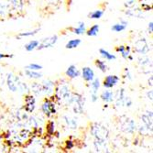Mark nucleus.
<instances>
[{
    "label": "nucleus",
    "instance_id": "nucleus-34",
    "mask_svg": "<svg viewBox=\"0 0 153 153\" xmlns=\"http://www.w3.org/2000/svg\"><path fill=\"white\" fill-rule=\"evenodd\" d=\"M141 7L144 11H150L151 10V6H149L147 3H142L141 4Z\"/></svg>",
    "mask_w": 153,
    "mask_h": 153
},
{
    "label": "nucleus",
    "instance_id": "nucleus-1",
    "mask_svg": "<svg viewBox=\"0 0 153 153\" xmlns=\"http://www.w3.org/2000/svg\"><path fill=\"white\" fill-rule=\"evenodd\" d=\"M91 133L97 140L105 141L109 137L108 129L100 123H94L91 127Z\"/></svg>",
    "mask_w": 153,
    "mask_h": 153
},
{
    "label": "nucleus",
    "instance_id": "nucleus-10",
    "mask_svg": "<svg viewBox=\"0 0 153 153\" xmlns=\"http://www.w3.org/2000/svg\"><path fill=\"white\" fill-rule=\"evenodd\" d=\"M82 76L86 82H92L94 79V72L90 67H83L82 70Z\"/></svg>",
    "mask_w": 153,
    "mask_h": 153
},
{
    "label": "nucleus",
    "instance_id": "nucleus-32",
    "mask_svg": "<svg viewBox=\"0 0 153 153\" xmlns=\"http://www.w3.org/2000/svg\"><path fill=\"white\" fill-rule=\"evenodd\" d=\"M130 51H131V48L129 46H126V49H125V51L121 53L122 57L124 59H128V57L130 55Z\"/></svg>",
    "mask_w": 153,
    "mask_h": 153
},
{
    "label": "nucleus",
    "instance_id": "nucleus-36",
    "mask_svg": "<svg viewBox=\"0 0 153 153\" xmlns=\"http://www.w3.org/2000/svg\"><path fill=\"white\" fill-rule=\"evenodd\" d=\"M148 30H149V34H152V32H153V22H152V21H150V22L149 23Z\"/></svg>",
    "mask_w": 153,
    "mask_h": 153
},
{
    "label": "nucleus",
    "instance_id": "nucleus-37",
    "mask_svg": "<svg viewBox=\"0 0 153 153\" xmlns=\"http://www.w3.org/2000/svg\"><path fill=\"white\" fill-rule=\"evenodd\" d=\"M125 49H126V46H124V45H120V46H118V47L116 49V51H117V52H120V53H122V52L125 51Z\"/></svg>",
    "mask_w": 153,
    "mask_h": 153
},
{
    "label": "nucleus",
    "instance_id": "nucleus-9",
    "mask_svg": "<svg viewBox=\"0 0 153 153\" xmlns=\"http://www.w3.org/2000/svg\"><path fill=\"white\" fill-rule=\"evenodd\" d=\"M119 82V77L117 75H108L104 79L103 85L105 88H112L117 85V82Z\"/></svg>",
    "mask_w": 153,
    "mask_h": 153
},
{
    "label": "nucleus",
    "instance_id": "nucleus-41",
    "mask_svg": "<svg viewBox=\"0 0 153 153\" xmlns=\"http://www.w3.org/2000/svg\"><path fill=\"white\" fill-rule=\"evenodd\" d=\"M0 74H1V69H0Z\"/></svg>",
    "mask_w": 153,
    "mask_h": 153
},
{
    "label": "nucleus",
    "instance_id": "nucleus-39",
    "mask_svg": "<svg viewBox=\"0 0 153 153\" xmlns=\"http://www.w3.org/2000/svg\"><path fill=\"white\" fill-rule=\"evenodd\" d=\"M73 146H74V144L72 141H67V149H72Z\"/></svg>",
    "mask_w": 153,
    "mask_h": 153
},
{
    "label": "nucleus",
    "instance_id": "nucleus-12",
    "mask_svg": "<svg viewBox=\"0 0 153 153\" xmlns=\"http://www.w3.org/2000/svg\"><path fill=\"white\" fill-rule=\"evenodd\" d=\"M42 91L47 94H52L53 92V86H54V82L52 81H50V80H46L42 82Z\"/></svg>",
    "mask_w": 153,
    "mask_h": 153
},
{
    "label": "nucleus",
    "instance_id": "nucleus-28",
    "mask_svg": "<svg viewBox=\"0 0 153 153\" xmlns=\"http://www.w3.org/2000/svg\"><path fill=\"white\" fill-rule=\"evenodd\" d=\"M31 89H32L33 93L36 94H40L42 93V86L38 82H33V85H31Z\"/></svg>",
    "mask_w": 153,
    "mask_h": 153
},
{
    "label": "nucleus",
    "instance_id": "nucleus-26",
    "mask_svg": "<svg viewBox=\"0 0 153 153\" xmlns=\"http://www.w3.org/2000/svg\"><path fill=\"white\" fill-rule=\"evenodd\" d=\"M95 63V66L99 69L100 71H102L103 73H105L107 71V65L106 63L104 62V61H101V60H96L94 62Z\"/></svg>",
    "mask_w": 153,
    "mask_h": 153
},
{
    "label": "nucleus",
    "instance_id": "nucleus-4",
    "mask_svg": "<svg viewBox=\"0 0 153 153\" xmlns=\"http://www.w3.org/2000/svg\"><path fill=\"white\" fill-rule=\"evenodd\" d=\"M134 49L135 51L140 53L141 55L143 54H147L149 51V44L147 42V40L145 39H137L136 42H135V45H134Z\"/></svg>",
    "mask_w": 153,
    "mask_h": 153
},
{
    "label": "nucleus",
    "instance_id": "nucleus-7",
    "mask_svg": "<svg viewBox=\"0 0 153 153\" xmlns=\"http://www.w3.org/2000/svg\"><path fill=\"white\" fill-rule=\"evenodd\" d=\"M56 95L59 99H68L71 96L70 90L65 85H59L56 88Z\"/></svg>",
    "mask_w": 153,
    "mask_h": 153
},
{
    "label": "nucleus",
    "instance_id": "nucleus-31",
    "mask_svg": "<svg viewBox=\"0 0 153 153\" xmlns=\"http://www.w3.org/2000/svg\"><path fill=\"white\" fill-rule=\"evenodd\" d=\"M55 130V124L53 121H50L47 125V131L49 134H52Z\"/></svg>",
    "mask_w": 153,
    "mask_h": 153
},
{
    "label": "nucleus",
    "instance_id": "nucleus-18",
    "mask_svg": "<svg viewBox=\"0 0 153 153\" xmlns=\"http://www.w3.org/2000/svg\"><path fill=\"white\" fill-rule=\"evenodd\" d=\"M86 31V27L85 22H79L78 27L74 29V33L76 35H82L83 33H85Z\"/></svg>",
    "mask_w": 153,
    "mask_h": 153
},
{
    "label": "nucleus",
    "instance_id": "nucleus-8",
    "mask_svg": "<svg viewBox=\"0 0 153 153\" xmlns=\"http://www.w3.org/2000/svg\"><path fill=\"white\" fill-rule=\"evenodd\" d=\"M121 129L126 133H133L136 131V124L132 119L126 118L121 124Z\"/></svg>",
    "mask_w": 153,
    "mask_h": 153
},
{
    "label": "nucleus",
    "instance_id": "nucleus-35",
    "mask_svg": "<svg viewBox=\"0 0 153 153\" xmlns=\"http://www.w3.org/2000/svg\"><path fill=\"white\" fill-rule=\"evenodd\" d=\"M97 99H98V94H97V93H91V100L92 102L95 103L97 101Z\"/></svg>",
    "mask_w": 153,
    "mask_h": 153
},
{
    "label": "nucleus",
    "instance_id": "nucleus-30",
    "mask_svg": "<svg viewBox=\"0 0 153 153\" xmlns=\"http://www.w3.org/2000/svg\"><path fill=\"white\" fill-rule=\"evenodd\" d=\"M26 69H29V70H32V71H39L42 69V66L37 63H30L26 67Z\"/></svg>",
    "mask_w": 153,
    "mask_h": 153
},
{
    "label": "nucleus",
    "instance_id": "nucleus-29",
    "mask_svg": "<svg viewBox=\"0 0 153 153\" xmlns=\"http://www.w3.org/2000/svg\"><path fill=\"white\" fill-rule=\"evenodd\" d=\"M40 29H37L35 30H32V31H26V32H20L19 35H18V38L20 39L22 37H30V36H34L35 34L38 33V31H39Z\"/></svg>",
    "mask_w": 153,
    "mask_h": 153
},
{
    "label": "nucleus",
    "instance_id": "nucleus-22",
    "mask_svg": "<svg viewBox=\"0 0 153 153\" xmlns=\"http://www.w3.org/2000/svg\"><path fill=\"white\" fill-rule=\"evenodd\" d=\"M64 119H65V122L67 124V126L72 128V129H75L77 128V122L74 118H71L70 117H64Z\"/></svg>",
    "mask_w": 153,
    "mask_h": 153
},
{
    "label": "nucleus",
    "instance_id": "nucleus-16",
    "mask_svg": "<svg viewBox=\"0 0 153 153\" xmlns=\"http://www.w3.org/2000/svg\"><path fill=\"white\" fill-rule=\"evenodd\" d=\"M81 42H82V40L80 39H74L69 40L68 42L66 43L65 47H66V49H69V50L75 49L81 44Z\"/></svg>",
    "mask_w": 153,
    "mask_h": 153
},
{
    "label": "nucleus",
    "instance_id": "nucleus-40",
    "mask_svg": "<svg viewBox=\"0 0 153 153\" xmlns=\"http://www.w3.org/2000/svg\"><path fill=\"white\" fill-rule=\"evenodd\" d=\"M148 96H149V99L152 100V91H149V92L148 93Z\"/></svg>",
    "mask_w": 153,
    "mask_h": 153
},
{
    "label": "nucleus",
    "instance_id": "nucleus-23",
    "mask_svg": "<svg viewBox=\"0 0 153 153\" xmlns=\"http://www.w3.org/2000/svg\"><path fill=\"white\" fill-rule=\"evenodd\" d=\"M85 32H86V34L88 36H91V37L96 36L97 34H98V32H99V25L95 24V25L92 26L90 29L87 31H85Z\"/></svg>",
    "mask_w": 153,
    "mask_h": 153
},
{
    "label": "nucleus",
    "instance_id": "nucleus-2",
    "mask_svg": "<svg viewBox=\"0 0 153 153\" xmlns=\"http://www.w3.org/2000/svg\"><path fill=\"white\" fill-rule=\"evenodd\" d=\"M57 40H58L57 35H53V36L45 38L39 42V46L37 47V50H43V49H47V48H51L56 44Z\"/></svg>",
    "mask_w": 153,
    "mask_h": 153
},
{
    "label": "nucleus",
    "instance_id": "nucleus-27",
    "mask_svg": "<svg viewBox=\"0 0 153 153\" xmlns=\"http://www.w3.org/2000/svg\"><path fill=\"white\" fill-rule=\"evenodd\" d=\"M91 87H92V92L93 93H97V91H98V89L100 88V81L99 79H94L92 82H91Z\"/></svg>",
    "mask_w": 153,
    "mask_h": 153
},
{
    "label": "nucleus",
    "instance_id": "nucleus-6",
    "mask_svg": "<svg viewBox=\"0 0 153 153\" xmlns=\"http://www.w3.org/2000/svg\"><path fill=\"white\" fill-rule=\"evenodd\" d=\"M36 107V99L32 94L25 96V110L29 113H32Z\"/></svg>",
    "mask_w": 153,
    "mask_h": 153
},
{
    "label": "nucleus",
    "instance_id": "nucleus-33",
    "mask_svg": "<svg viewBox=\"0 0 153 153\" xmlns=\"http://www.w3.org/2000/svg\"><path fill=\"white\" fill-rule=\"evenodd\" d=\"M135 4H136V0H128V1L124 4V6L128 8H131L135 6Z\"/></svg>",
    "mask_w": 153,
    "mask_h": 153
},
{
    "label": "nucleus",
    "instance_id": "nucleus-21",
    "mask_svg": "<svg viewBox=\"0 0 153 153\" xmlns=\"http://www.w3.org/2000/svg\"><path fill=\"white\" fill-rule=\"evenodd\" d=\"M39 44V40H30L29 43H27L25 45V49H26L27 51H32L33 50L37 49Z\"/></svg>",
    "mask_w": 153,
    "mask_h": 153
},
{
    "label": "nucleus",
    "instance_id": "nucleus-38",
    "mask_svg": "<svg viewBox=\"0 0 153 153\" xmlns=\"http://www.w3.org/2000/svg\"><path fill=\"white\" fill-rule=\"evenodd\" d=\"M13 57V55H7V54H4V53H0V60H2L4 58H12Z\"/></svg>",
    "mask_w": 153,
    "mask_h": 153
},
{
    "label": "nucleus",
    "instance_id": "nucleus-5",
    "mask_svg": "<svg viewBox=\"0 0 153 153\" xmlns=\"http://www.w3.org/2000/svg\"><path fill=\"white\" fill-rule=\"evenodd\" d=\"M41 109H42L43 113L48 117H51V115L56 113V109H55L54 102L50 101L49 99L44 100V102L42 103V105H41Z\"/></svg>",
    "mask_w": 153,
    "mask_h": 153
},
{
    "label": "nucleus",
    "instance_id": "nucleus-25",
    "mask_svg": "<svg viewBox=\"0 0 153 153\" xmlns=\"http://www.w3.org/2000/svg\"><path fill=\"white\" fill-rule=\"evenodd\" d=\"M126 29H127V25H124L122 23H117V24H115L111 27V30L115 32H122Z\"/></svg>",
    "mask_w": 153,
    "mask_h": 153
},
{
    "label": "nucleus",
    "instance_id": "nucleus-19",
    "mask_svg": "<svg viewBox=\"0 0 153 153\" xmlns=\"http://www.w3.org/2000/svg\"><path fill=\"white\" fill-rule=\"evenodd\" d=\"M25 74L27 76H29L30 78H32V79H39L42 77V74H39L38 71H32V70H29V69H26Z\"/></svg>",
    "mask_w": 153,
    "mask_h": 153
},
{
    "label": "nucleus",
    "instance_id": "nucleus-17",
    "mask_svg": "<svg viewBox=\"0 0 153 153\" xmlns=\"http://www.w3.org/2000/svg\"><path fill=\"white\" fill-rule=\"evenodd\" d=\"M99 52H100V54H101V56H102L103 58H105V60H107V61H113V60H116V59H117L116 55L111 54L109 51H105V49H100V50H99Z\"/></svg>",
    "mask_w": 153,
    "mask_h": 153
},
{
    "label": "nucleus",
    "instance_id": "nucleus-24",
    "mask_svg": "<svg viewBox=\"0 0 153 153\" xmlns=\"http://www.w3.org/2000/svg\"><path fill=\"white\" fill-rule=\"evenodd\" d=\"M104 15V11L103 10H94L91 13H89L88 17L90 19H99L102 18V16Z\"/></svg>",
    "mask_w": 153,
    "mask_h": 153
},
{
    "label": "nucleus",
    "instance_id": "nucleus-14",
    "mask_svg": "<svg viewBox=\"0 0 153 153\" xmlns=\"http://www.w3.org/2000/svg\"><path fill=\"white\" fill-rule=\"evenodd\" d=\"M101 99L105 103H111L114 100V93L112 91H104L101 95Z\"/></svg>",
    "mask_w": 153,
    "mask_h": 153
},
{
    "label": "nucleus",
    "instance_id": "nucleus-11",
    "mask_svg": "<svg viewBox=\"0 0 153 153\" xmlns=\"http://www.w3.org/2000/svg\"><path fill=\"white\" fill-rule=\"evenodd\" d=\"M65 74H66V76H68L69 78L74 79V78L78 77V76L80 75V72L77 70V68H76L75 65L72 64V65H70V66L68 67V69H67L66 72H65Z\"/></svg>",
    "mask_w": 153,
    "mask_h": 153
},
{
    "label": "nucleus",
    "instance_id": "nucleus-20",
    "mask_svg": "<svg viewBox=\"0 0 153 153\" xmlns=\"http://www.w3.org/2000/svg\"><path fill=\"white\" fill-rule=\"evenodd\" d=\"M125 90L121 89L118 90L117 92V105L120 106L122 105H124V100H125Z\"/></svg>",
    "mask_w": 153,
    "mask_h": 153
},
{
    "label": "nucleus",
    "instance_id": "nucleus-3",
    "mask_svg": "<svg viewBox=\"0 0 153 153\" xmlns=\"http://www.w3.org/2000/svg\"><path fill=\"white\" fill-rule=\"evenodd\" d=\"M19 79L18 76L14 75L12 73H9L7 76V87L11 92H17L19 90Z\"/></svg>",
    "mask_w": 153,
    "mask_h": 153
},
{
    "label": "nucleus",
    "instance_id": "nucleus-15",
    "mask_svg": "<svg viewBox=\"0 0 153 153\" xmlns=\"http://www.w3.org/2000/svg\"><path fill=\"white\" fill-rule=\"evenodd\" d=\"M9 4L15 11H19L23 8V0H9Z\"/></svg>",
    "mask_w": 153,
    "mask_h": 153
},
{
    "label": "nucleus",
    "instance_id": "nucleus-13",
    "mask_svg": "<svg viewBox=\"0 0 153 153\" xmlns=\"http://www.w3.org/2000/svg\"><path fill=\"white\" fill-rule=\"evenodd\" d=\"M149 114H144L141 117L142 122L144 123V125L146 126L147 129H152V112H149Z\"/></svg>",
    "mask_w": 153,
    "mask_h": 153
}]
</instances>
